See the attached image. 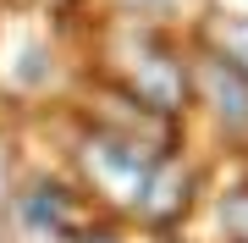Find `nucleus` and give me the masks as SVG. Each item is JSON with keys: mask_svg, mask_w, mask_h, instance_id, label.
Returning a JSON list of instances; mask_svg holds the SVG:
<instances>
[{"mask_svg": "<svg viewBox=\"0 0 248 243\" xmlns=\"http://www.w3.org/2000/svg\"><path fill=\"white\" fill-rule=\"evenodd\" d=\"M28 221L33 227H61L66 221V194L61 188H39L33 199H28Z\"/></svg>", "mask_w": 248, "mask_h": 243, "instance_id": "f257e3e1", "label": "nucleus"}, {"mask_svg": "<svg viewBox=\"0 0 248 243\" xmlns=\"http://www.w3.org/2000/svg\"><path fill=\"white\" fill-rule=\"evenodd\" d=\"M83 243H116L110 232H89V238H83Z\"/></svg>", "mask_w": 248, "mask_h": 243, "instance_id": "f03ea898", "label": "nucleus"}]
</instances>
